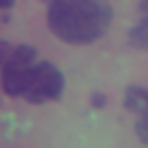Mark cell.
<instances>
[{
	"label": "cell",
	"instance_id": "1",
	"mask_svg": "<svg viewBox=\"0 0 148 148\" xmlns=\"http://www.w3.org/2000/svg\"><path fill=\"white\" fill-rule=\"evenodd\" d=\"M109 0H48V28L68 44H92L111 26Z\"/></svg>",
	"mask_w": 148,
	"mask_h": 148
},
{
	"label": "cell",
	"instance_id": "2",
	"mask_svg": "<svg viewBox=\"0 0 148 148\" xmlns=\"http://www.w3.org/2000/svg\"><path fill=\"white\" fill-rule=\"evenodd\" d=\"M65 89L63 72L50 61H35L26 72L20 87V96L31 105H44L50 100H59Z\"/></svg>",
	"mask_w": 148,
	"mask_h": 148
},
{
	"label": "cell",
	"instance_id": "3",
	"mask_svg": "<svg viewBox=\"0 0 148 148\" xmlns=\"http://www.w3.org/2000/svg\"><path fill=\"white\" fill-rule=\"evenodd\" d=\"M0 61H2V89L7 96L18 98L24 76L37 61V50L31 44H18L9 50V55L0 57Z\"/></svg>",
	"mask_w": 148,
	"mask_h": 148
},
{
	"label": "cell",
	"instance_id": "4",
	"mask_svg": "<svg viewBox=\"0 0 148 148\" xmlns=\"http://www.w3.org/2000/svg\"><path fill=\"white\" fill-rule=\"evenodd\" d=\"M137 13H139V20L131 28L129 42H131V46L148 52V0H139Z\"/></svg>",
	"mask_w": 148,
	"mask_h": 148
},
{
	"label": "cell",
	"instance_id": "5",
	"mask_svg": "<svg viewBox=\"0 0 148 148\" xmlns=\"http://www.w3.org/2000/svg\"><path fill=\"white\" fill-rule=\"evenodd\" d=\"M124 109L133 111L137 116L148 111V89L139 85H129L124 92Z\"/></svg>",
	"mask_w": 148,
	"mask_h": 148
},
{
	"label": "cell",
	"instance_id": "6",
	"mask_svg": "<svg viewBox=\"0 0 148 148\" xmlns=\"http://www.w3.org/2000/svg\"><path fill=\"white\" fill-rule=\"evenodd\" d=\"M135 133H137V137L144 144H148V111L142 113V116H137V120H135Z\"/></svg>",
	"mask_w": 148,
	"mask_h": 148
},
{
	"label": "cell",
	"instance_id": "7",
	"mask_svg": "<svg viewBox=\"0 0 148 148\" xmlns=\"http://www.w3.org/2000/svg\"><path fill=\"white\" fill-rule=\"evenodd\" d=\"M105 102H107V98L102 96V94H94V96H92V105L96 107V109H100V107H105Z\"/></svg>",
	"mask_w": 148,
	"mask_h": 148
},
{
	"label": "cell",
	"instance_id": "8",
	"mask_svg": "<svg viewBox=\"0 0 148 148\" xmlns=\"http://www.w3.org/2000/svg\"><path fill=\"white\" fill-rule=\"evenodd\" d=\"M13 5H15V0H0V9L5 11H9V9H13Z\"/></svg>",
	"mask_w": 148,
	"mask_h": 148
}]
</instances>
